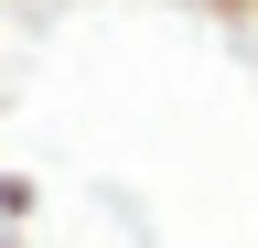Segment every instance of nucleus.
<instances>
[{"mask_svg": "<svg viewBox=\"0 0 258 248\" xmlns=\"http://www.w3.org/2000/svg\"><path fill=\"white\" fill-rule=\"evenodd\" d=\"M32 205H43V194H32V173H0V216H11V227H32Z\"/></svg>", "mask_w": 258, "mask_h": 248, "instance_id": "1", "label": "nucleus"}, {"mask_svg": "<svg viewBox=\"0 0 258 248\" xmlns=\"http://www.w3.org/2000/svg\"><path fill=\"white\" fill-rule=\"evenodd\" d=\"M205 11H226V22H237V11H258V0H205Z\"/></svg>", "mask_w": 258, "mask_h": 248, "instance_id": "2", "label": "nucleus"}]
</instances>
